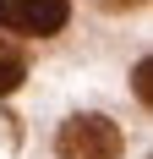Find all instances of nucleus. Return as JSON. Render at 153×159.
I'll return each mask as SVG.
<instances>
[{"label": "nucleus", "mask_w": 153, "mask_h": 159, "mask_svg": "<svg viewBox=\"0 0 153 159\" xmlns=\"http://www.w3.org/2000/svg\"><path fill=\"white\" fill-rule=\"evenodd\" d=\"M126 137L115 121H104V115H71L60 126V137H55V154L60 159H120Z\"/></svg>", "instance_id": "f257e3e1"}, {"label": "nucleus", "mask_w": 153, "mask_h": 159, "mask_svg": "<svg viewBox=\"0 0 153 159\" xmlns=\"http://www.w3.org/2000/svg\"><path fill=\"white\" fill-rule=\"evenodd\" d=\"M66 16H71L66 0H0V28L6 33H28V39L60 33Z\"/></svg>", "instance_id": "f03ea898"}, {"label": "nucleus", "mask_w": 153, "mask_h": 159, "mask_svg": "<svg viewBox=\"0 0 153 159\" xmlns=\"http://www.w3.org/2000/svg\"><path fill=\"white\" fill-rule=\"evenodd\" d=\"M22 77H28V61H22V49L0 39V93H11V88H22Z\"/></svg>", "instance_id": "7ed1b4c3"}, {"label": "nucleus", "mask_w": 153, "mask_h": 159, "mask_svg": "<svg viewBox=\"0 0 153 159\" xmlns=\"http://www.w3.org/2000/svg\"><path fill=\"white\" fill-rule=\"evenodd\" d=\"M137 99H142V104L153 99V82H148V61H137Z\"/></svg>", "instance_id": "20e7f679"}]
</instances>
